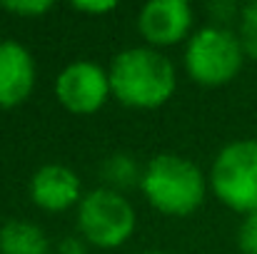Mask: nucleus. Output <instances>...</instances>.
Returning <instances> with one entry per match:
<instances>
[{
  "mask_svg": "<svg viewBox=\"0 0 257 254\" xmlns=\"http://www.w3.org/2000/svg\"><path fill=\"white\" fill-rule=\"evenodd\" d=\"M240 10L242 8H237V5H232V3H212L210 5V13L215 15V20H230L232 15H240Z\"/></svg>",
  "mask_w": 257,
  "mask_h": 254,
  "instance_id": "f3484780",
  "label": "nucleus"
},
{
  "mask_svg": "<svg viewBox=\"0 0 257 254\" xmlns=\"http://www.w3.org/2000/svg\"><path fill=\"white\" fill-rule=\"evenodd\" d=\"M143 254H168V252H160V249H153V252H143Z\"/></svg>",
  "mask_w": 257,
  "mask_h": 254,
  "instance_id": "a211bd4d",
  "label": "nucleus"
},
{
  "mask_svg": "<svg viewBox=\"0 0 257 254\" xmlns=\"http://www.w3.org/2000/svg\"><path fill=\"white\" fill-rule=\"evenodd\" d=\"M100 172H102L105 187L117 189V192H122V189H127V187H133V184H140V179H143L140 165L135 162L133 155H125V152L110 155V157L102 162V169H100Z\"/></svg>",
  "mask_w": 257,
  "mask_h": 254,
  "instance_id": "9b49d317",
  "label": "nucleus"
},
{
  "mask_svg": "<svg viewBox=\"0 0 257 254\" xmlns=\"http://www.w3.org/2000/svg\"><path fill=\"white\" fill-rule=\"evenodd\" d=\"M0 8L18 18H40L53 10V3L50 0H10V3H3Z\"/></svg>",
  "mask_w": 257,
  "mask_h": 254,
  "instance_id": "ddd939ff",
  "label": "nucleus"
},
{
  "mask_svg": "<svg viewBox=\"0 0 257 254\" xmlns=\"http://www.w3.org/2000/svg\"><path fill=\"white\" fill-rule=\"evenodd\" d=\"M237 38L240 45L245 50V58L257 63V3L242 5L240 15H237Z\"/></svg>",
  "mask_w": 257,
  "mask_h": 254,
  "instance_id": "f8f14e48",
  "label": "nucleus"
},
{
  "mask_svg": "<svg viewBox=\"0 0 257 254\" xmlns=\"http://www.w3.org/2000/svg\"><path fill=\"white\" fill-rule=\"evenodd\" d=\"M55 97L58 102L75 115H92L97 112L107 97L110 90V75L107 70L95 60H73L55 75Z\"/></svg>",
  "mask_w": 257,
  "mask_h": 254,
  "instance_id": "423d86ee",
  "label": "nucleus"
},
{
  "mask_svg": "<svg viewBox=\"0 0 257 254\" xmlns=\"http://www.w3.org/2000/svg\"><path fill=\"white\" fill-rule=\"evenodd\" d=\"M75 224L78 234L90 247L117 249L133 237L138 214L122 192L110 187H95L85 192V197L75 207Z\"/></svg>",
  "mask_w": 257,
  "mask_h": 254,
  "instance_id": "20e7f679",
  "label": "nucleus"
},
{
  "mask_svg": "<svg viewBox=\"0 0 257 254\" xmlns=\"http://www.w3.org/2000/svg\"><path fill=\"white\" fill-rule=\"evenodd\" d=\"M87 247H90V244H87L80 234H73V237L60 239L58 254H87Z\"/></svg>",
  "mask_w": 257,
  "mask_h": 254,
  "instance_id": "dca6fc26",
  "label": "nucleus"
},
{
  "mask_svg": "<svg viewBox=\"0 0 257 254\" xmlns=\"http://www.w3.org/2000/svg\"><path fill=\"white\" fill-rule=\"evenodd\" d=\"M195 13L187 0H150L138 13V33L150 48H170L190 35Z\"/></svg>",
  "mask_w": 257,
  "mask_h": 254,
  "instance_id": "0eeeda50",
  "label": "nucleus"
},
{
  "mask_svg": "<svg viewBox=\"0 0 257 254\" xmlns=\"http://www.w3.org/2000/svg\"><path fill=\"white\" fill-rule=\"evenodd\" d=\"M48 232L28 219H8L0 224V254H48Z\"/></svg>",
  "mask_w": 257,
  "mask_h": 254,
  "instance_id": "9d476101",
  "label": "nucleus"
},
{
  "mask_svg": "<svg viewBox=\"0 0 257 254\" xmlns=\"http://www.w3.org/2000/svg\"><path fill=\"white\" fill-rule=\"evenodd\" d=\"M215 197L232 212L257 209V140H232L212 160L207 177Z\"/></svg>",
  "mask_w": 257,
  "mask_h": 254,
  "instance_id": "39448f33",
  "label": "nucleus"
},
{
  "mask_svg": "<svg viewBox=\"0 0 257 254\" xmlns=\"http://www.w3.org/2000/svg\"><path fill=\"white\" fill-rule=\"evenodd\" d=\"M33 53L18 40H0V110L23 105L35 87Z\"/></svg>",
  "mask_w": 257,
  "mask_h": 254,
  "instance_id": "1a4fd4ad",
  "label": "nucleus"
},
{
  "mask_svg": "<svg viewBox=\"0 0 257 254\" xmlns=\"http://www.w3.org/2000/svg\"><path fill=\"white\" fill-rule=\"evenodd\" d=\"M28 194L43 212H65L78 207L85 197L78 172L60 162H48L35 169L28 182Z\"/></svg>",
  "mask_w": 257,
  "mask_h": 254,
  "instance_id": "6e6552de",
  "label": "nucleus"
},
{
  "mask_svg": "<svg viewBox=\"0 0 257 254\" xmlns=\"http://www.w3.org/2000/svg\"><path fill=\"white\" fill-rule=\"evenodd\" d=\"M237 247L242 254H257V209L245 214L237 229Z\"/></svg>",
  "mask_w": 257,
  "mask_h": 254,
  "instance_id": "4468645a",
  "label": "nucleus"
},
{
  "mask_svg": "<svg viewBox=\"0 0 257 254\" xmlns=\"http://www.w3.org/2000/svg\"><path fill=\"white\" fill-rule=\"evenodd\" d=\"M112 97L133 110H158L163 107L177 87V73L172 60L158 48L135 45L120 50L110 65Z\"/></svg>",
  "mask_w": 257,
  "mask_h": 254,
  "instance_id": "f257e3e1",
  "label": "nucleus"
},
{
  "mask_svg": "<svg viewBox=\"0 0 257 254\" xmlns=\"http://www.w3.org/2000/svg\"><path fill=\"white\" fill-rule=\"evenodd\" d=\"M140 189L148 204L160 214L187 217L205 202L207 179L192 160L175 152H163L145 165Z\"/></svg>",
  "mask_w": 257,
  "mask_h": 254,
  "instance_id": "f03ea898",
  "label": "nucleus"
},
{
  "mask_svg": "<svg viewBox=\"0 0 257 254\" xmlns=\"http://www.w3.org/2000/svg\"><path fill=\"white\" fill-rule=\"evenodd\" d=\"M185 70L197 85L220 87L232 83L245 65V50L235 30L205 25L185 43Z\"/></svg>",
  "mask_w": 257,
  "mask_h": 254,
  "instance_id": "7ed1b4c3",
  "label": "nucleus"
},
{
  "mask_svg": "<svg viewBox=\"0 0 257 254\" xmlns=\"http://www.w3.org/2000/svg\"><path fill=\"white\" fill-rule=\"evenodd\" d=\"M73 10L83 13V15H107L112 10H117L115 0H75Z\"/></svg>",
  "mask_w": 257,
  "mask_h": 254,
  "instance_id": "2eb2a0df",
  "label": "nucleus"
}]
</instances>
